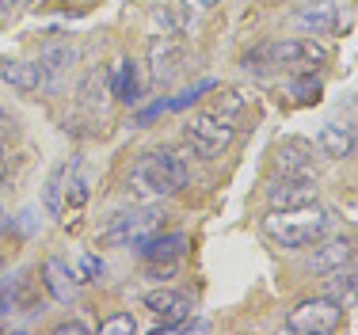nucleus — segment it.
Wrapping results in <instances>:
<instances>
[{
	"instance_id": "5701e85b",
	"label": "nucleus",
	"mask_w": 358,
	"mask_h": 335,
	"mask_svg": "<svg viewBox=\"0 0 358 335\" xmlns=\"http://www.w3.org/2000/svg\"><path fill=\"white\" fill-rule=\"evenodd\" d=\"M138 332V320L130 313H115L107 320H99V335H134Z\"/></svg>"
},
{
	"instance_id": "9d476101",
	"label": "nucleus",
	"mask_w": 358,
	"mask_h": 335,
	"mask_svg": "<svg viewBox=\"0 0 358 335\" xmlns=\"http://www.w3.org/2000/svg\"><path fill=\"white\" fill-rule=\"evenodd\" d=\"M351 255H355V240L351 236H328V240L320 236L317 252H313V259H309V271L313 274H331V271L347 267Z\"/></svg>"
},
{
	"instance_id": "cd10ccee",
	"label": "nucleus",
	"mask_w": 358,
	"mask_h": 335,
	"mask_svg": "<svg viewBox=\"0 0 358 335\" xmlns=\"http://www.w3.org/2000/svg\"><path fill=\"white\" fill-rule=\"evenodd\" d=\"M4 229H8V210L0 206V233H4Z\"/></svg>"
},
{
	"instance_id": "a211bd4d",
	"label": "nucleus",
	"mask_w": 358,
	"mask_h": 335,
	"mask_svg": "<svg viewBox=\"0 0 358 335\" xmlns=\"http://www.w3.org/2000/svg\"><path fill=\"white\" fill-rule=\"evenodd\" d=\"M324 297L336 305H355L358 301V267H339L324 278Z\"/></svg>"
},
{
	"instance_id": "20e7f679",
	"label": "nucleus",
	"mask_w": 358,
	"mask_h": 335,
	"mask_svg": "<svg viewBox=\"0 0 358 335\" xmlns=\"http://www.w3.org/2000/svg\"><path fill=\"white\" fill-rule=\"evenodd\" d=\"M183 137L187 145H191V152H199V157H221V152L233 145L236 137V126L229 115H221V111H199V115L187 118L183 126Z\"/></svg>"
},
{
	"instance_id": "f257e3e1",
	"label": "nucleus",
	"mask_w": 358,
	"mask_h": 335,
	"mask_svg": "<svg viewBox=\"0 0 358 335\" xmlns=\"http://www.w3.org/2000/svg\"><path fill=\"white\" fill-rule=\"evenodd\" d=\"M187 179H191V168L179 152H145L134 160L130 176H126V194L138 202H160L168 194L183 191Z\"/></svg>"
},
{
	"instance_id": "f3484780",
	"label": "nucleus",
	"mask_w": 358,
	"mask_h": 335,
	"mask_svg": "<svg viewBox=\"0 0 358 335\" xmlns=\"http://www.w3.org/2000/svg\"><path fill=\"white\" fill-rule=\"evenodd\" d=\"M294 23L301 31H313V34H331L339 27V8L336 4H309L294 15Z\"/></svg>"
},
{
	"instance_id": "bb28decb",
	"label": "nucleus",
	"mask_w": 358,
	"mask_h": 335,
	"mask_svg": "<svg viewBox=\"0 0 358 335\" xmlns=\"http://www.w3.org/2000/svg\"><path fill=\"white\" fill-rule=\"evenodd\" d=\"M12 8H15V0H0V15H8Z\"/></svg>"
},
{
	"instance_id": "412c9836",
	"label": "nucleus",
	"mask_w": 358,
	"mask_h": 335,
	"mask_svg": "<svg viewBox=\"0 0 358 335\" xmlns=\"http://www.w3.org/2000/svg\"><path fill=\"white\" fill-rule=\"evenodd\" d=\"M73 62H76V50L73 46H54V50H46V54L38 57V69H42V76L54 80V76H62Z\"/></svg>"
},
{
	"instance_id": "a878e982",
	"label": "nucleus",
	"mask_w": 358,
	"mask_h": 335,
	"mask_svg": "<svg viewBox=\"0 0 358 335\" xmlns=\"http://www.w3.org/2000/svg\"><path fill=\"white\" fill-rule=\"evenodd\" d=\"M164 111H168V99H157V103H149V107H145L141 115H138V126L152 122V118H160V115H164Z\"/></svg>"
},
{
	"instance_id": "6e6552de",
	"label": "nucleus",
	"mask_w": 358,
	"mask_h": 335,
	"mask_svg": "<svg viewBox=\"0 0 358 335\" xmlns=\"http://www.w3.org/2000/svg\"><path fill=\"white\" fill-rule=\"evenodd\" d=\"M42 286H46V294L54 297V301L73 305L76 297H80V274H76L65 259L50 255V259L42 263Z\"/></svg>"
},
{
	"instance_id": "2eb2a0df",
	"label": "nucleus",
	"mask_w": 358,
	"mask_h": 335,
	"mask_svg": "<svg viewBox=\"0 0 358 335\" xmlns=\"http://www.w3.org/2000/svg\"><path fill=\"white\" fill-rule=\"evenodd\" d=\"M317 149L328 160H343V157L355 152V134L347 130V126H339V122H324L320 134H317Z\"/></svg>"
},
{
	"instance_id": "0eeeda50",
	"label": "nucleus",
	"mask_w": 358,
	"mask_h": 335,
	"mask_svg": "<svg viewBox=\"0 0 358 335\" xmlns=\"http://www.w3.org/2000/svg\"><path fill=\"white\" fill-rule=\"evenodd\" d=\"M271 210H289V206L317 202V176H282L267 187Z\"/></svg>"
},
{
	"instance_id": "4468645a",
	"label": "nucleus",
	"mask_w": 358,
	"mask_h": 335,
	"mask_svg": "<svg viewBox=\"0 0 358 335\" xmlns=\"http://www.w3.org/2000/svg\"><path fill=\"white\" fill-rule=\"evenodd\" d=\"M110 96H115V80H110V69L99 65V69H92V73L80 80V103H84V107L103 111Z\"/></svg>"
},
{
	"instance_id": "f8f14e48",
	"label": "nucleus",
	"mask_w": 358,
	"mask_h": 335,
	"mask_svg": "<svg viewBox=\"0 0 358 335\" xmlns=\"http://www.w3.org/2000/svg\"><path fill=\"white\" fill-rule=\"evenodd\" d=\"M145 308H149L160 324H179L183 316H191V297H187L183 290H168L164 286V290L145 294Z\"/></svg>"
},
{
	"instance_id": "6ab92c4d",
	"label": "nucleus",
	"mask_w": 358,
	"mask_h": 335,
	"mask_svg": "<svg viewBox=\"0 0 358 335\" xmlns=\"http://www.w3.org/2000/svg\"><path fill=\"white\" fill-rule=\"evenodd\" d=\"M110 80H115V99L126 103V107H134V103L141 99V76H138V62H118L110 69Z\"/></svg>"
},
{
	"instance_id": "c756f323",
	"label": "nucleus",
	"mask_w": 358,
	"mask_h": 335,
	"mask_svg": "<svg viewBox=\"0 0 358 335\" xmlns=\"http://www.w3.org/2000/svg\"><path fill=\"white\" fill-rule=\"evenodd\" d=\"M0 122H4V107H0Z\"/></svg>"
},
{
	"instance_id": "b1692460",
	"label": "nucleus",
	"mask_w": 358,
	"mask_h": 335,
	"mask_svg": "<svg viewBox=\"0 0 358 335\" xmlns=\"http://www.w3.org/2000/svg\"><path fill=\"white\" fill-rule=\"evenodd\" d=\"M76 274H80V282H99L103 278V259L92 252H84L80 259H76Z\"/></svg>"
},
{
	"instance_id": "aec40b11",
	"label": "nucleus",
	"mask_w": 358,
	"mask_h": 335,
	"mask_svg": "<svg viewBox=\"0 0 358 335\" xmlns=\"http://www.w3.org/2000/svg\"><path fill=\"white\" fill-rule=\"evenodd\" d=\"M65 183H69V164H57L46 179V194H42V199H46V210L54 213V218L65 213Z\"/></svg>"
},
{
	"instance_id": "39448f33",
	"label": "nucleus",
	"mask_w": 358,
	"mask_h": 335,
	"mask_svg": "<svg viewBox=\"0 0 358 335\" xmlns=\"http://www.w3.org/2000/svg\"><path fill=\"white\" fill-rule=\"evenodd\" d=\"M160 225H164V213L152 210V202H141L134 206V210H115L107 218V229H103V244H130L138 248L145 236L160 233Z\"/></svg>"
},
{
	"instance_id": "4be33fe9",
	"label": "nucleus",
	"mask_w": 358,
	"mask_h": 335,
	"mask_svg": "<svg viewBox=\"0 0 358 335\" xmlns=\"http://www.w3.org/2000/svg\"><path fill=\"white\" fill-rule=\"evenodd\" d=\"M320 80L313 73H294V80H289V96H294L297 103H317L320 99Z\"/></svg>"
},
{
	"instance_id": "393cba45",
	"label": "nucleus",
	"mask_w": 358,
	"mask_h": 335,
	"mask_svg": "<svg viewBox=\"0 0 358 335\" xmlns=\"http://www.w3.org/2000/svg\"><path fill=\"white\" fill-rule=\"evenodd\" d=\"M54 335H88V324L84 320H62V324H54Z\"/></svg>"
},
{
	"instance_id": "c85d7f7f",
	"label": "nucleus",
	"mask_w": 358,
	"mask_h": 335,
	"mask_svg": "<svg viewBox=\"0 0 358 335\" xmlns=\"http://www.w3.org/2000/svg\"><path fill=\"white\" fill-rule=\"evenodd\" d=\"M0 164H4V145H0Z\"/></svg>"
},
{
	"instance_id": "9b49d317",
	"label": "nucleus",
	"mask_w": 358,
	"mask_h": 335,
	"mask_svg": "<svg viewBox=\"0 0 358 335\" xmlns=\"http://www.w3.org/2000/svg\"><path fill=\"white\" fill-rule=\"evenodd\" d=\"M275 168L282 176H317L313 171V145L301 137H282L275 145Z\"/></svg>"
},
{
	"instance_id": "ddd939ff",
	"label": "nucleus",
	"mask_w": 358,
	"mask_h": 335,
	"mask_svg": "<svg viewBox=\"0 0 358 335\" xmlns=\"http://www.w3.org/2000/svg\"><path fill=\"white\" fill-rule=\"evenodd\" d=\"M145 263H176L187 252V236L183 233H152L138 244Z\"/></svg>"
},
{
	"instance_id": "dca6fc26",
	"label": "nucleus",
	"mask_w": 358,
	"mask_h": 335,
	"mask_svg": "<svg viewBox=\"0 0 358 335\" xmlns=\"http://www.w3.org/2000/svg\"><path fill=\"white\" fill-rule=\"evenodd\" d=\"M0 80H4L8 88H15V92H38L42 84H46V76H42L38 62L35 65L31 62H4L0 65Z\"/></svg>"
},
{
	"instance_id": "f03ea898",
	"label": "nucleus",
	"mask_w": 358,
	"mask_h": 335,
	"mask_svg": "<svg viewBox=\"0 0 358 335\" xmlns=\"http://www.w3.org/2000/svg\"><path fill=\"white\" fill-rule=\"evenodd\" d=\"M331 229V210H324L317 202L289 206V210H271L263 218V233L282 248H309L320 236H328Z\"/></svg>"
},
{
	"instance_id": "423d86ee",
	"label": "nucleus",
	"mask_w": 358,
	"mask_h": 335,
	"mask_svg": "<svg viewBox=\"0 0 358 335\" xmlns=\"http://www.w3.org/2000/svg\"><path fill=\"white\" fill-rule=\"evenodd\" d=\"M343 320V305H336L331 297H309L297 301L286 313V332L294 335H331Z\"/></svg>"
},
{
	"instance_id": "7ed1b4c3",
	"label": "nucleus",
	"mask_w": 358,
	"mask_h": 335,
	"mask_svg": "<svg viewBox=\"0 0 358 335\" xmlns=\"http://www.w3.org/2000/svg\"><path fill=\"white\" fill-rule=\"evenodd\" d=\"M328 65V50L313 38H282L244 54V69L267 73V69H286V73H317Z\"/></svg>"
},
{
	"instance_id": "1a4fd4ad",
	"label": "nucleus",
	"mask_w": 358,
	"mask_h": 335,
	"mask_svg": "<svg viewBox=\"0 0 358 335\" xmlns=\"http://www.w3.org/2000/svg\"><path fill=\"white\" fill-rule=\"evenodd\" d=\"M149 65H152V80L157 84H172L183 69V42H176L172 34H160L149 46Z\"/></svg>"
}]
</instances>
